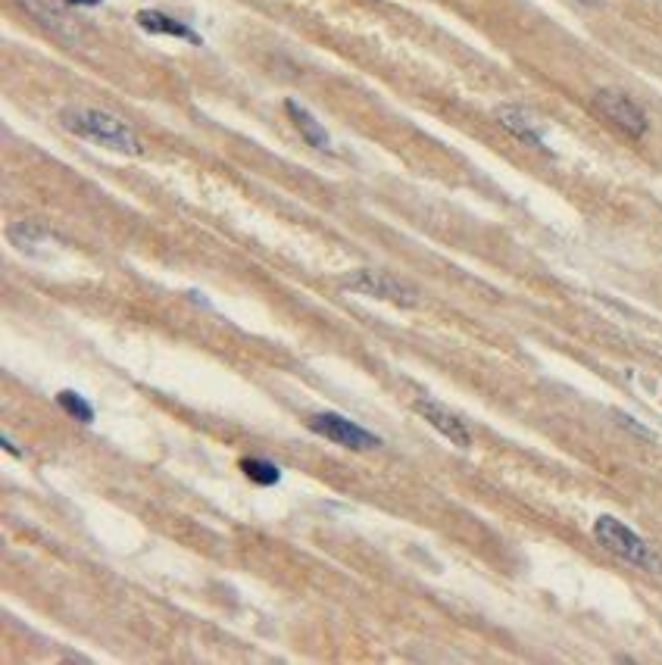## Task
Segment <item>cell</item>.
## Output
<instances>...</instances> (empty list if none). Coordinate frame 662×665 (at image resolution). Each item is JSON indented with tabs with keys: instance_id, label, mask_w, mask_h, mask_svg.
Listing matches in <instances>:
<instances>
[{
	"instance_id": "277c9868",
	"label": "cell",
	"mask_w": 662,
	"mask_h": 665,
	"mask_svg": "<svg viewBox=\"0 0 662 665\" xmlns=\"http://www.w3.org/2000/svg\"><path fill=\"white\" fill-rule=\"evenodd\" d=\"M341 288L344 291H353V294H363V297H372V300H388L400 310H416L419 306V291L403 285L400 278L388 275V272H378V269H356L350 275L341 278Z\"/></svg>"
},
{
	"instance_id": "e0dca14e",
	"label": "cell",
	"mask_w": 662,
	"mask_h": 665,
	"mask_svg": "<svg viewBox=\"0 0 662 665\" xmlns=\"http://www.w3.org/2000/svg\"><path fill=\"white\" fill-rule=\"evenodd\" d=\"M578 4H584V7H600V0H578Z\"/></svg>"
},
{
	"instance_id": "8992f818",
	"label": "cell",
	"mask_w": 662,
	"mask_h": 665,
	"mask_svg": "<svg viewBox=\"0 0 662 665\" xmlns=\"http://www.w3.org/2000/svg\"><path fill=\"white\" fill-rule=\"evenodd\" d=\"M413 409L416 413L435 428L438 434H444V438L450 441V444H456L460 450H469L472 447V434H469V428L463 425V419H456L447 406H441V403H435V400H425V397H419L416 403H413Z\"/></svg>"
},
{
	"instance_id": "7a4b0ae2",
	"label": "cell",
	"mask_w": 662,
	"mask_h": 665,
	"mask_svg": "<svg viewBox=\"0 0 662 665\" xmlns=\"http://www.w3.org/2000/svg\"><path fill=\"white\" fill-rule=\"evenodd\" d=\"M594 537H597V544L603 550L625 559L628 566L641 569V572H650V575H662V556L644 541L641 534H634L616 516H600L594 522Z\"/></svg>"
},
{
	"instance_id": "4fadbf2b",
	"label": "cell",
	"mask_w": 662,
	"mask_h": 665,
	"mask_svg": "<svg viewBox=\"0 0 662 665\" xmlns=\"http://www.w3.org/2000/svg\"><path fill=\"white\" fill-rule=\"evenodd\" d=\"M57 406L63 409V413H66L69 419H75V422H85V425L94 422V406H91L82 394H75V391H60V394H57Z\"/></svg>"
},
{
	"instance_id": "5b68a950",
	"label": "cell",
	"mask_w": 662,
	"mask_h": 665,
	"mask_svg": "<svg viewBox=\"0 0 662 665\" xmlns=\"http://www.w3.org/2000/svg\"><path fill=\"white\" fill-rule=\"evenodd\" d=\"M310 428L319 434V438L338 444L344 450H356V453H366V450H378L381 447V438L372 431H366L363 425H356L338 413H316L310 416Z\"/></svg>"
},
{
	"instance_id": "2e32d148",
	"label": "cell",
	"mask_w": 662,
	"mask_h": 665,
	"mask_svg": "<svg viewBox=\"0 0 662 665\" xmlns=\"http://www.w3.org/2000/svg\"><path fill=\"white\" fill-rule=\"evenodd\" d=\"M0 444H4V450H10V453H13V456H22V453H19V450H16V444H13V441H10V438H7V434H4V438H0Z\"/></svg>"
},
{
	"instance_id": "9c48e42d",
	"label": "cell",
	"mask_w": 662,
	"mask_h": 665,
	"mask_svg": "<svg viewBox=\"0 0 662 665\" xmlns=\"http://www.w3.org/2000/svg\"><path fill=\"white\" fill-rule=\"evenodd\" d=\"M285 113H288V119L294 122V129L303 135V141H307L310 147H316V150H322V153L331 150V138H328V132H325V125H322L307 107H300L297 100H285Z\"/></svg>"
},
{
	"instance_id": "9a60e30c",
	"label": "cell",
	"mask_w": 662,
	"mask_h": 665,
	"mask_svg": "<svg viewBox=\"0 0 662 665\" xmlns=\"http://www.w3.org/2000/svg\"><path fill=\"white\" fill-rule=\"evenodd\" d=\"M63 4H69V7H100L104 0H63Z\"/></svg>"
},
{
	"instance_id": "5bb4252c",
	"label": "cell",
	"mask_w": 662,
	"mask_h": 665,
	"mask_svg": "<svg viewBox=\"0 0 662 665\" xmlns=\"http://www.w3.org/2000/svg\"><path fill=\"white\" fill-rule=\"evenodd\" d=\"M616 422H619V425H625L628 431H634V434H638V438H647V441H653V438H656V434H653L650 428H644L641 422H634V419H631V416H625V413H616Z\"/></svg>"
},
{
	"instance_id": "30bf717a",
	"label": "cell",
	"mask_w": 662,
	"mask_h": 665,
	"mask_svg": "<svg viewBox=\"0 0 662 665\" xmlns=\"http://www.w3.org/2000/svg\"><path fill=\"white\" fill-rule=\"evenodd\" d=\"M7 238H10V244H13L16 250H22V253H38L41 244H54V241H57L54 232H50V228H44V225H38V222H13V225L7 228Z\"/></svg>"
},
{
	"instance_id": "7c38bea8",
	"label": "cell",
	"mask_w": 662,
	"mask_h": 665,
	"mask_svg": "<svg viewBox=\"0 0 662 665\" xmlns=\"http://www.w3.org/2000/svg\"><path fill=\"white\" fill-rule=\"evenodd\" d=\"M19 4L29 10L41 25H47L50 32H57V35H66V32H69V25H72L69 16H66L60 7L50 4V0H19Z\"/></svg>"
},
{
	"instance_id": "3957f363",
	"label": "cell",
	"mask_w": 662,
	"mask_h": 665,
	"mask_svg": "<svg viewBox=\"0 0 662 665\" xmlns=\"http://www.w3.org/2000/svg\"><path fill=\"white\" fill-rule=\"evenodd\" d=\"M591 110H594L606 125H613L616 132H622V135H628V138H634V141H641V138L650 132L647 113H644L638 104H634L628 94H622V91H616V88H600V91H594Z\"/></svg>"
},
{
	"instance_id": "ba28073f",
	"label": "cell",
	"mask_w": 662,
	"mask_h": 665,
	"mask_svg": "<svg viewBox=\"0 0 662 665\" xmlns=\"http://www.w3.org/2000/svg\"><path fill=\"white\" fill-rule=\"evenodd\" d=\"M494 116H497V122H500L513 138H519L522 144H528V147H534V150H544V153H547V141H544L541 129L534 125V119H531L522 107L506 104V107H497Z\"/></svg>"
},
{
	"instance_id": "8fae6325",
	"label": "cell",
	"mask_w": 662,
	"mask_h": 665,
	"mask_svg": "<svg viewBox=\"0 0 662 665\" xmlns=\"http://www.w3.org/2000/svg\"><path fill=\"white\" fill-rule=\"evenodd\" d=\"M241 472L244 478H250L253 484H260V488H275L278 481H282V466L272 463V459H263V456H247L241 459Z\"/></svg>"
},
{
	"instance_id": "6da1fadb",
	"label": "cell",
	"mask_w": 662,
	"mask_h": 665,
	"mask_svg": "<svg viewBox=\"0 0 662 665\" xmlns=\"http://www.w3.org/2000/svg\"><path fill=\"white\" fill-rule=\"evenodd\" d=\"M60 125L69 135L85 138V141H91L97 147H107L113 153H122V157H141V153H144V144L135 135L132 125H125L113 113L85 110V107H66L60 113Z\"/></svg>"
},
{
	"instance_id": "52a82bcc",
	"label": "cell",
	"mask_w": 662,
	"mask_h": 665,
	"mask_svg": "<svg viewBox=\"0 0 662 665\" xmlns=\"http://www.w3.org/2000/svg\"><path fill=\"white\" fill-rule=\"evenodd\" d=\"M135 22H138V29L147 32V35L178 38V41H188V44H194V47L203 44V38L191 29L188 22L175 19V16H169V13H163V10H138V13H135Z\"/></svg>"
}]
</instances>
